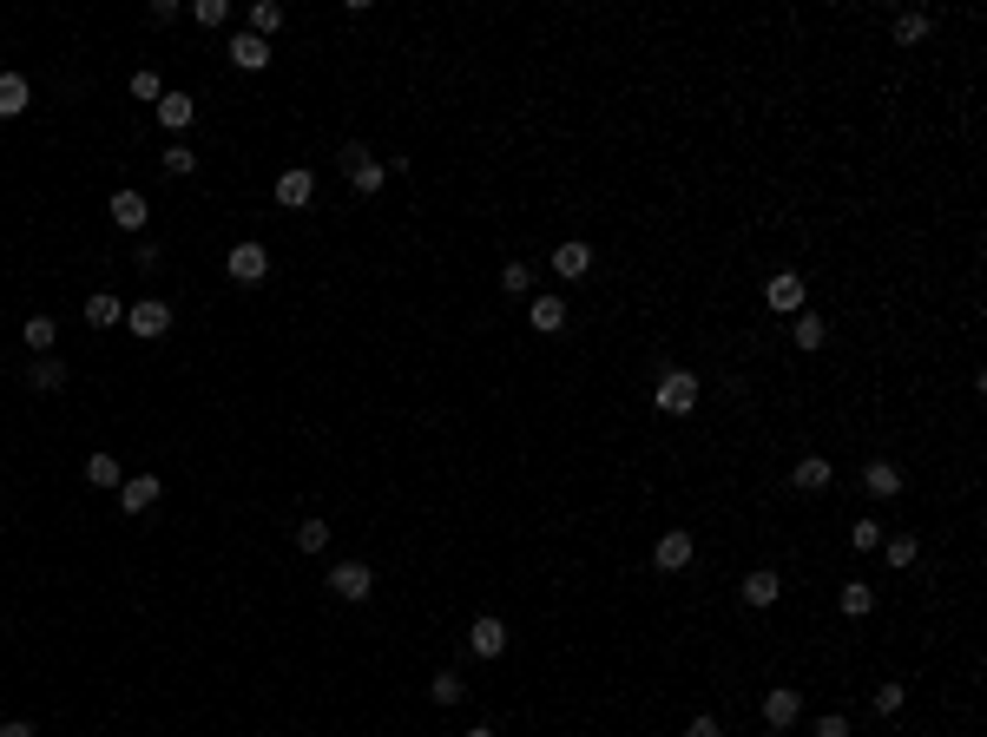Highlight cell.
<instances>
[{
    "mask_svg": "<svg viewBox=\"0 0 987 737\" xmlns=\"http://www.w3.org/2000/svg\"><path fill=\"white\" fill-rule=\"evenodd\" d=\"M652 402H658V415H691L698 408V376L691 369H658Z\"/></svg>",
    "mask_w": 987,
    "mask_h": 737,
    "instance_id": "6da1fadb",
    "label": "cell"
},
{
    "mask_svg": "<svg viewBox=\"0 0 987 737\" xmlns=\"http://www.w3.org/2000/svg\"><path fill=\"white\" fill-rule=\"evenodd\" d=\"M343 178L362 191V198H376V191L389 185V165H382L369 145H343Z\"/></svg>",
    "mask_w": 987,
    "mask_h": 737,
    "instance_id": "7a4b0ae2",
    "label": "cell"
},
{
    "mask_svg": "<svg viewBox=\"0 0 987 737\" xmlns=\"http://www.w3.org/2000/svg\"><path fill=\"white\" fill-rule=\"evenodd\" d=\"M329 593L349 599V606H362V599L376 593V573H369L362 560H336V566H329Z\"/></svg>",
    "mask_w": 987,
    "mask_h": 737,
    "instance_id": "3957f363",
    "label": "cell"
},
{
    "mask_svg": "<svg viewBox=\"0 0 987 737\" xmlns=\"http://www.w3.org/2000/svg\"><path fill=\"white\" fill-rule=\"evenodd\" d=\"M224 270H231V283H264L270 277V251L257 244V237H244V244H231Z\"/></svg>",
    "mask_w": 987,
    "mask_h": 737,
    "instance_id": "277c9868",
    "label": "cell"
},
{
    "mask_svg": "<svg viewBox=\"0 0 987 737\" xmlns=\"http://www.w3.org/2000/svg\"><path fill=\"white\" fill-rule=\"evenodd\" d=\"M691 553H698V540H691L685 527H672V534H658L652 566H658V573H685V566H691Z\"/></svg>",
    "mask_w": 987,
    "mask_h": 737,
    "instance_id": "5b68a950",
    "label": "cell"
},
{
    "mask_svg": "<svg viewBox=\"0 0 987 737\" xmlns=\"http://www.w3.org/2000/svg\"><path fill=\"white\" fill-rule=\"evenodd\" d=\"M586 270H593V244H586V237H566L560 251H553V277H560V283H580Z\"/></svg>",
    "mask_w": 987,
    "mask_h": 737,
    "instance_id": "8992f818",
    "label": "cell"
},
{
    "mask_svg": "<svg viewBox=\"0 0 987 737\" xmlns=\"http://www.w3.org/2000/svg\"><path fill=\"white\" fill-rule=\"evenodd\" d=\"M126 330L132 336H165V330H172V303H158V297L132 303V310H126Z\"/></svg>",
    "mask_w": 987,
    "mask_h": 737,
    "instance_id": "52a82bcc",
    "label": "cell"
},
{
    "mask_svg": "<svg viewBox=\"0 0 987 737\" xmlns=\"http://www.w3.org/2000/svg\"><path fill=\"white\" fill-rule=\"evenodd\" d=\"M797 718H803V698L790 685H770L764 691V724H770V731H790Z\"/></svg>",
    "mask_w": 987,
    "mask_h": 737,
    "instance_id": "ba28073f",
    "label": "cell"
},
{
    "mask_svg": "<svg viewBox=\"0 0 987 737\" xmlns=\"http://www.w3.org/2000/svg\"><path fill=\"white\" fill-rule=\"evenodd\" d=\"M764 303H770L777 316H803V277H797V270L770 277V283H764Z\"/></svg>",
    "mask_w": 987,
    "mask_h": 737,
    "instance_id": "9c48e42d",
    "label": "cell"
},
{
    "mask_svg": "<svg viewBox=\"0 0 987 737\" xmlns=\"http://www.w3.org/2000/svg\"><path fill=\"white\" fill-rule=\"evenodd\" d=\"M468 645H474V659H501L507 652V626L494 619V612H481V619L468 626Z\"/></svg>",
    "mask_w": 987,
    "mask_h": 737,
    "instance_id": "30bf717a",
    "label": "cell"
},
{
    "mask_svg": "<svg viewBox=\"0 0 987 737\" xmlns=\"http://www.w3.org/2000/svg\"><path fill=\"white\" fill-rule=\"evenodd\" d=\"M158 494H165V487H158V474H126V487H119V507H126V514H152Z\"/></svg>",
    "mask_w": 987,
    "mask_h": 737,
    "instance_id": "8fae6325",
    "label": "cell"
},
{
    "mask_svg": "<svg viewBox=\"0 0 987 737\" xmlns=\"http://www.w3.org/2000/svg\"><path fill=\"white\" fill-rule=\"evenodd\" d=\"M106 211H112V224H119V231H145V218H152V204H145L132 185H126V191H112Z\"/></svg>",
    "mask_w": 987,
    "mask_h": 737,
    "instance_id": "7c38bea8",
    "label": "cell"
},
{
    "mask_svg": "<svg viewBox=\"0 0 987 737\" xmlns=\"http://www.w3.org/2000/svg\"><path fill=\"white\" fill-rule=\"evenodd\" d=\"M830 481H836V468H830L823 455H803L797 468H790V487H797V494H823Z\"/></svg>",
    "mask_w": 987,
    "mask_h": 737,
    "instance_id": "4fadbf2b",
    "label": "cell"
},
{
    "mask_svg": "<svg viewBox=\"0 0 987 737\" xmlns=\"http://www.w3.org/2000/svg\"><path fill=\"white\" fill-rule=\"evenodd\" d=\"M737 593H744V606H777V593H784V580H777V573H770V566H757V573H744V586H737Z\"/></svg>",
    "mask_w": 987,
    "mask_h": 737,
    "instance_id": "5bb4252c",
    "label": "cell"
},
{
    "mask_svg": "<svg viewBox=\"0 0 987 737\" xmlns=\"http://www.w3.org/2000/svg\"><path fill=\"white\" fill-rule=\"evenodd\" d=\"M310 198H316V178L303 172V165H297V172H283V178H277V204H283V211H303Z\"/></svg>",
    "mask_w": 987,
    "mask_h": 737,
    "instance_id": "9a60e30c",
    "label": "cell"
},
{
    "mask_svg": "<svg viewBox=\"0 0 987 737\" xmlns=\"http://www.w3.org/2000/svg\"><path fill=\"white\" fill-rule=\"evenodd\" d=\"M862 487H869L876 501H895V494H902V468H895V461H869V468H862Z\"/></svg>",
    "mask_w": 987,
    "mask_h": 737,
    "instance_id": "2e32d148",
    "label": "cell"
},
{
    "mask_svg": "<svg viewBox=\"0 0 987 737\" xmlns=\"http://www.w3.org/2000/svg\"><path fill=\"white\" fill-rule=\"evenodd\" d=\"M27 99H33L27 73H0V119H20V112H27Z\"/></svg>",
    "mask_w": 987,
    "mask_h": 737,
    "instance_id": "e0dca14e",
    "label": "cell"
},
{
    "mask_svg": "<svg viewBox=\"0 0 987 737\" xmlns=\"http://www.w3.org/2000/svg\"><path fill=\"white\" fill-rule=\"evenodd\" d=\"M191 119H198V99H191V93H165V99H158V126L185 132Z\"/></svg>",
    "mask_w": 987,
    "mask_h": 737,
    "instance_id": "ac0fdd59",
    "label": "cell"
},
{
    "mask_svg": "<svg viewBox=\"0 0 987 737\" xmlns=\"http://www.w3.org/2000/svg\"><path fill=\"white\" fill-rule=\"evenodd\" d=\"M86 323H93V330H112V323H126V303L112 297V290H93V297H86Z\"/></svg>",
    "mask_w": 987,
    "mask_h": 737,
    "instance_id": "d6986e66",
    "label": "cell"
},
{
    "mask_svg": "<svg viewBox=\"0 0 987 737\" xmlns=\"http://www.w3.org/2000/svg\"><path fill=\"white\" fill-rule=\"evenodd\" d=\"M231 60L244 66V73H264V66H270V40H257V33H237V40H231Z\"/></svg>",
    "mask_w": 987,
    "mask_h": 737,
    "instance_id": "ffe728a7",
    "label": "cell"
},
{
    "mask_svg": "<svg viewBox=\"0 0 987 737\" xmlns=\"http://www.w3.org/2000/svg\"><path fill=\"white\" fill-rule=\"evenodd\" d=\"M527 323H533L540 336H560V330H566V303H560V297H533Z\"/></svg>",
    "mask_w": 987,
    "mask_h": 737,
    "instance_id": "44dd1931",
    "label": "cell"
},
{
    "mask_svg": "<svg viewBox=\"0 0 987 737\" xmlns=\"http://www.w3.org/2000/svg\"><path fill=\"white\" fill-rule=\"evenodd\" d=\"M876 612V586L869 580H843V619H869Z\"/></svg>",
    "mask_w": 987,
    "mask_h": 737,
    "instance_id": "7402d4cb",
    "label": "cell"
},
{
    "mask_svg": "<svg viewBox=\"0 0 987 737\" xmlns=\"http://www.w3.org/2000/svg\"><path fill=\"white\" fill-rule=\"evenodd\" d=\"M27 389H40V395H53V389H66V369H60V356H40L27 369Z\"/></svg>",
    "mask_w": 987,
    "mask_h": 737,
    "instance_id": "603a6c76",
    "label": "cell"
},
{
    "mask_svg": "<svg viewBox=\"0 0 987 737\" xmlns=\"http://www.w3.org/2000/svg\"><path fill=\"white\" fill-rule=\"evenodd\" d=\"M86 481H93V487H126V468L99 448V455H86Z\"/></svg>",
    "mask_w": 987,
    "mask_h": 737,
    "instance_id": "cb8c5ba5",
    "label": "cell"
},
{
    "mask_svg": "<svg viewBox=\"0 0 987 737\" xmlns=\"http://www.w3.org/2000/svg\"><path fill=\"white\" fill-rule=\"evenodd\" d=\"M790 343L797 349H823L830 343V323H823V316H797V323H790Z\"/></svg>",
    "mask_w": 987,
    "mask_h": 737,
    "instance_id": "d4e9b609",
    "label": "cell"
},
{
    "mask_svg": "<svg viewBox=\"0 0 987 737\" xmlns=\"http://www.w3.org/2000/svg\"><path fill=\"white\" fill-rule=\"evenodd\" d=\"M244 20H251L257 40H270V33L283 27V7H277V0H251V14H244Z\"/></svg>",
    "mask_w": 987,
    "mask_h": 737,
    "instance_id": "484cf974",
    "label": "cell"
},
{
    "mask_svg": "<svg viewBox=\"0 0 987 737\" xmlns=\"http://www.w3.org/2000/svg\"><path fill=\"white\" fill-rule=\"evenodd\" d=\"M876 553L895 566V573H902V566H915V553H922V547H915V534H895V540H882Z\"/></svg>",
    "mask_w": 987,
    "mask_h": 737,
    "instance_id": "4316f807",
    "label": "cell"
},
{
    "mask_svg": "<svg viewBox=\"0 0 987 737\" xmlns=\"http://www.w3.org/2000/svg\"><path fill=\"white\" fill-rule=\"evenodd\" d=\"M158 165H165L172 178H191V172H198V152H191V145H165V152H158Z\"/></svg>",
    "mask_w": 987,
    "mask_h": 737,
    "instance_id": "83f0119b",
    "label": "cell"
},
{
    "mask_svg": "<svg viewBox=\"0 0 987 737\" xmlns=\"http://www.w3.org/2000/svg\"><path fill=\"white\" fill-rule=\"evenodd\" d=\"M20 336H27V349H33V356H47L60 330H53V316H27V330H20Z\"/></svg>",
    "mask_w": 987,
    "mask_h": 737,
    "instance_id": "f1b7e54d",
    "label": "cell"
},
{
    "mask_svg": "<svg viewBox=\"0 0 987 737\" xmlns=\"http://www.w3.org/2000/svg\"><path fill=\"white\" fill-rule=\"evenodd\" d=\"M882 540H889V534H882V520H856V527H849V547H856V553H876Z\"/></svg>",
    "mask_w": 987,
    "mask_h": 737,
    "instance_id": "f546056e",
    "label": "cell"
},
{
    "mask_svg": "<svg viewBox=\"0 0 987 737\" xmlns=\"http://www.w3.org/2000/svg\"><path fill=\"white\" fill-rule=\"evenodd\" d=\"M928 40V14H895V47H915Z\"/></svg>",
    "mask_w": 987,
    "mask_h": 737,
    "instance_id": "4dcf8cb0",
    "label": "cell"
},
{
    "mask_svg": "<svg viewBox=\"0 0 987 737\" xmlns=\"http://www.w3.org/2000/svg\"><path fill=\"white\" fill-rule=\"evenodd\" d=\"M501 290L507 297H527L533 290V264H501Z\"/></svg>",
    "mask_w": 987,
    "mask_h": 737,
    "instance_id": "1f68e13d",
    "label": "cell"
},
{
    "mask_svg": "<svg viewBox=\"0 0 987 737\" xmlns=\"http://www.w3.org/2000/svg\"><path fill=\"white\" fill-rule=\"evenodd\" d=\"M428 691H435V705H461V698H468V685H461L455 672H435V685H428Z\"/></svg>",
    "mask_w": 987,
    "mask_h": 737,
    "instance_id": "d6a6232c",
    "label": "cell"
},
{
    "mask_svg": "<svg viewBox=\"0 0 987 737\" xmlns=\"http://www.w3.org/2000/svg\"><path fill=\"white\" fill-rule=\"evenodd\" d=\"M191 20H198V27H224L231 7H224V0H191Z\"/></svg>",
    "mask_w": 987,
    "mask_h": 737,
    "instance_id": "836d02e7",
    "label": "cell"
},
{
    "mask_svg": "<svg viewBox=\"0 0 987 737\" xmlns=\"http://www.w3.org/2000/svg\"><path fill=\"white\" fill-rule=\"evenodd\" d=\"M297 547L303 553H323L329 547V527H323V520H303V527H297Z\"/></svg>",
    "mask_w": 987,
    "mask_h": 737,
    "instance_id": "e575fe53",
    "label": "cell"
},
{
    "mask_svg": "<svg viewBox=\"0 0 987 737\" xmlns=\"http://www.w3.org/2000/svg\"><path fill=\"white\" fill-rule=\"evenodd\" d=\"M902 698H909V685H876V718H895Z\"/></svg>",
    "mask_w": 987,
    "mask_h": 737,
    "instance_id": "d590c367",
    "label": "cell"
},
{
    "mask_svg": "<svg viewBox=\"0 0 987 737\" xmlns=\"http://www.w3.org/2000/svg\"><path fill=\"white\" fill-rule=\"evenodd\" d=\"M132 99H145V106H152V99H165V86H158L152 66H145V73H132Z\"/></svg>",
    "mask_w": 987,
    "mask_h": 737,
    "instance_id": "8d00e7d4",
    "label": "cell"
},
{
    "mask_svg": "<svg viewBox=\"0 0 987 737\" xmlns=\"http://www.w3.org/2000/svg\"><path fill=\"white\" fill-rule=\"evenodd\" d=\"M816 737H849V718H843V711H830V718H816Z\"/></svg>",
    "mask_w": 987,
    "mask_h": 737,
    "instance_id": "74e56055",
    "label": "cell"
},
{
    "mask_svg": "<svg viewBox=\"0 0 987 737\" xmlns=\"http://www.w3.org/2000/svg\"><path fill=\"white\" fill-rule=\"evenodd\" d=\"M685 737H724V724L705 711V718H691V724H685Z\"/></svg>",
    "mask_w": 987,
    "mask_h": 737,
    "instance_id": "f35d334b",
    "label": "cell"
},
{
    "mask_svg": "<svg viewBox=\"0 0 987 737\" xmlns=\"http://www.w3.org/2000/svg\"><path fill=\"white\" fill-rule=\"evenodd\" d=\"M178 20V0H152V27H172Z\"/></svg>",
    "mask_w": 987,
    "mask_h": 737,
    "instance_id": "ab89813d",
    "label": "cell"
},
{
    "mask_svg": "<svg viewBox=\"0 0 987 737\" xmlns=\"http://www.w3.org/2000/svg\"><path fill=\"white\" fill-rule=\"evenodd\" d=\"M0 737H33V724L27 718H7V724H0Z\"/></svg>",
    "mask_w": 987,
    "mask_h": 737,
    "instance_id": "60d3db41",
    "label": "cell"
},
{
    "mask_svg": "<svg viewBox=\"0 0 987 737\" xmlns=\"http://www.w3.org/2000/svg\"><path fill=\"white\" fill-rule=\"evenodd\" d=\"M461 737H494V731H487V724H474V731H461Z\"/></svg>",
    "mask_w": 987,
    "mask_h": 737,
    "instance_id": "b9f144b4",
    "label": "cell"
}]
</instances>
